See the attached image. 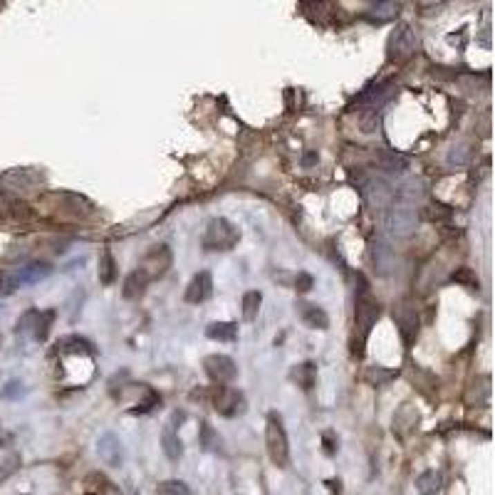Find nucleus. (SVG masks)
<instances>
[{
    "mask_svg": "<svg viewBox=\"0 0 495 495\" xmlns=\"http://www.w3.org/2000/svg\"><path fill=\"white\" fill-rule=\"evenodd\" d=\"M359 124H362V131H364V134L377 131L379 124H382V109H364V112L359 114Z\"/></svg>",
    "mask_w": 495,
    "mask_h": 495,
    "instance_id": "nucleus-30",
    "label": "nucleus"
},
{
    "mask_svg": "<svg viewBox=\"0 0 495 495\" xmlns=\"http://www.w3.org/2000/svg\"><path fill=\"white\" fill-rule=\"evenodd\" d=\"M312 285H315V277L310 275V272H297L295 275V290L297 292H310L312 290Z\"/></svg>",
    "mask_w": 495,
    "mask_h": 495,
    "instance_id": "nucleus-37",
    "label": "nucleus"
},
{
    "mask_svg": "<svg viewBox=\"0 0 495 495\" xmlns=\"http://www.w3.org/2000/svg\"><path fill=\"white\" fill-rule=\"evenodd\" d=\"M260 302H263V295H260L258 290H248L245 295H243V319L253 322L260 312Z\"/></svg>",
    "mask_w": 495,
    "mask_h": 495,
    "instance_id": "nucleus-27",
    "label": "nucleus"
},
{
    "mask_svg": "<svg viewBox=\"0 0 495 495\" xmlns=\"http://www.w3.org/2000/svg\"><path fill=\"white\" fill-rule=\"evenodd\" d=\"M377 159H379V164H382V169H386V171H391V174H399L407 169V159L399 156L396 151H391V149H379Z\"/></svg>",
    "mask_w": 495,
    "mask_h": 495,
    "instance_id": "nucleus-26",
    "label": "nucleus"
},
{
    "mask_svg": "<svg viewBox=\"0 0 495 495\" xmlns=\"http://www.w3.org/2000/svg\"><path fill=\"white\" fill-rule=\"evenodd\" d=\"M147 285H149V277L144 275L142 270H134L127 275V280H124L122 295L127 297V300H139V297L147 292Z\"/></svg>",
    "mask_w": 495,
    "mask_h": 495,
    "instance_id": "nucleus-17",
    "label": "nucleus"
},
{
    "mask_svg": "<svg viewBox=\"0 0 495 495\" xmlns=\"http://www.w3.org/2000/svg\"><path fill=\"white\" fill-rule=\"evenodd\" d=\"M419 421H421L419 411H416L411 404H404V407L394 413V433L404 441V438H409L413 431H416Z\"/></svg>",
    "mask_w": 495,
    "mask_h": 495,
    "instance_id": "nucleus-12",
    "label": "nucleus"
},
{
    "mask_svg": "<svg viewBox=\"0 0 495 495\" xmlns=\"http://www.w3.org/2000/svg\"><path fill=\"white\" fill-rule=\"evenodd\" d=\"M18 468H20V458H18V456H12L10 460H6V463L0 466V483H6L8 478L18 471Z\"/></svg>",
    "mask_w": 495,
    "mask_h": 495,
    "instance_id": "nucleus-38",
    "label": "nucleus"
},
{
    "mask_svg": "<svg viewBox=\"0 0 495 495\" xmlns=\"http://www.w3.org/2000/svg\"><path fill=\"white\" fill-rule=\"evenodd\" d=\"M322 446H324V456H335L337 454V438H335V433L332 431H324L322 433Z\"/></svg>",
    "mask_w": 495,
    "mask_h": 495,
    "instance_id": "nucleus-39",
    "label": "nucleus"
},
{
    "mask_svg": "<svg viewBox=\"0 0 495 495\" xmlns=\"http://www.w3.org/2000/svg\"><path fill=\"white\" fill-rule=\"evenodd\" d=\"M302 164H305V166L317 164V153H315V151H307V153H305V159H302Z\"/></svg>",
    "mask_w": 495,
    "mask_h": 495,
    "instance_id": "nucleus-42",
    "label": "nucleus"
},
{
    "mask_svg": "<svg viewBox=\"0 0 495 495\" xmlns=\"http://www.w3.org/2000/svg\"><path fill=\"white\" fill-rule=\"evenodd\" d=\"M35 315H37V310H30V312H25L23 317L18 319V332H28V330H32V322H35Z\"/></svg>",
    "mask_w": 495,
    "mask_h": 495,
    "instance_id": "nucleus-40",
    "label": "nucleus"
},
{
    "mask_svg": "<svg viewBox=\"0 0 495 495\" xmlns=\"http://www.w3.org/2000/svg\"><path fill=\"white\" fill-rule=\"evenodd\" d=\"M416 48H419V40H416V35L411 32V28L401 25L389 37V59L396 62V65H404L409 57L416 55Z\"/></svg>",
    "mask_w": 495,
    "mask_h": 495,
    "instance_id": "nucleus-8",
    "label": "nucleus"
},
{
    "mask_svg": "<svg viewBox=\"0 0 495 495\" xmlns=\"http://www.w3.org/2000/svg\"><path fill=\"white\" fill-rule=\"evenodd\" d=\"M53 322H55V310H45V312L37 310L35 322H32V330H30L37 342H45V339H48L50 330H53Z\"/></svg>",
    "mask_w": 495,
    "mask_h": 495,
    "instance_id": "nucleus-23",
    "label": "nucleus"
},
{
    "mask_svg": "<svg viewBox=\"0 0 495 495\" xmlns=\"http://www.w3.org/2000/svg\"><path fill=\"white\" fill-rule=\"evenodd\" d=\"M50 272H53L50 263H32V265H25V268H20L18 275L8 283V290H15L18 285H25V283H37V280H42V277H48Z\"/></svg>",
    "mask_w": 495,
    "mask_h": 495,
    "instance_id": "nucleus-15",
    "label": "nucleus"
},
{
    "mask_svg": "<svg viewBox=\"0 0 495 495\" xmlns=\"http://www.w3.org/2000/svg\"><path fill=\"white\" fill-rule=\"evenodd\" d=\"M362 191H364L366 200L374 206V211H384V208L389 206L391 189L384 181H379V178H369V181H364L362 183Z\"/></svg>",
    "mask_w": 495,
    "mask_h": 495,
    "instance_id": "nucleus-14",
    "label": "nucleus"
},
{
    "mask_svg": "<svg viewBox=\"0 0 495 495\" xmlns=\"http://www.w3.org/2000/svg\"><path fill=\"white\" fill-rule=\"evenodd\" d=\"M200 446L206 451H221V436L211 424H200Z\"/></svg>",
    "mask_w": 495,
    "mask_h": 495,
    "instance_id": "nucleus-31",
    "label": "nucleus"
},
{
    "mask_svg": "<svg viewBox=\"0 0 495 495\" xmlns=\"http://www.w3.org/2000/svg\"><path fill=\"white\" fill-rule=\"evenodd\" d=\"M117 280V263H114L112 253L104 250L100 258V283L102 285H112Z\"/></svg>",
    "mask_w": 495,
    "mask_h": 495,
    "instance_id": "nucleus-28",
    "label": "nucleus"
},
{
    "mask_svg": "<svg viewBox=\"0 0 495 495\" xmlns=\"http://www.w3.org/2000/svg\"><path fill=\"white\" fill-rule=\"evenodd\" d=\"M241 241V230L225 218H213L203 233V248L206 250H230Z\"/></svg>",
    "mask_w": 495,
    "mask_h": 495,
    "instance_id": "nucleus-4",
    "label": "nucleus"
},
{
    "mask_svg": "<svg viewBox=\"0 0 495 495\" xmlns=\"http://www.w3.org/2000/svg\"><path fill=\"white\" fill-rule=\"evenodd\" d=\"M369 260H371V265H374V272H377V275H389V272L396 268L394 248L384 241V238H371L369 241Z\"/></svg>",
    "mask_w": 495,
    "mask_h": 495,
    "instance_id": "nucleus-10",
    "label": "nucleus"
},
{
    "mask_svg": "<svg viewBox=\"0 0 495 495\" xmlns=\"http://www.w3.org/2000/svg\"><path fill=\"white\" fill-rule=\"evenodd\" d=\"M424 218L441 223V221L451 218V208H446V206H429V208H424Z\"/></svg>",
    "mask_w": 495,
    "mask_h": 495,
    "instance_id": "nucleus-36",
    "label": "nucleus"
},
{
    "mask_svg": "<svg viewBox=\"0 0 495 495\" xmlns=\"http://www.w3.org/2000/svg\"><path fill=\"white\" fill-rule=\"evenodd\" d=\"M156 495H191V490L183 480H164L156 488Z\"/></svg>",
    "mask_w": 495,
    "mask_h": 495,
    "instance_id": "nucleus-33",
    "label": "nucleus"
},
{
    "mask_svg": "<svg viewBox=\"0 0 495 495\" xmlns=\"http://www.w3.org/2000/svg\"><path fill=\"white\" fill-rule=\"evenodd\" d=\"M394 322L396 327H399V335L401 339H404V344L411 349L413 344H416V339H419V330H421V317L419 312H416V307L409 300H401L399 305L394 307Z\"/></svg>",
    "mask_w": 495,
    "mask_h": 495,
    "instance_id": "nucleus-6",
    "label": "nucleus"
},
{
    "mask_svg": "<svg viewBox=\"0 0 495 495\" xmlns=\"http://www.w3.org/2000/svg\"><path fill=\"white\" fill-rule=\"evenodd\" d=\"M211 404H213V409L221 413V416H225V419H236V416H243V413H245V409H248L243 391L233 389V386H225V384H218V386L213 389Z\"/></svg>",
    "mask_w": 495,
    "mask_h": 495,
    "instance_id": "nucleus-5",
    "label": "nucleus"
},
{
    "mask_svg": "<svg viewBox=\"0 0 495 495\" xmlns=\"http://www.w3.org/2000/svg\"><path fill=\"white\" fill-rule=\"evenodd\" d=\"M171 248L169 245H151L147 250V255L142 258V265H139V270L144 272V275L149 277V283L151 280H159V277H164L166 272H169V268H171Z\"/></svg>",
    "mask_w": 495,
    "mask_h": 495,
    "instance_id": "nucleus-7",
    "label": "nucleus"
},
{
    "mask_svg": "<svg viewBox=\"0 0 495 495\" xmlns=\"http://www.w3.org/2000/svg\"><path fill=\"white\" fill-rule=\"evenodd\" d=\"M84 483H87V490L92 495H122V490H119L104 473H89Z\"/></svg>",
    "mask_w": 495,
    "mask_h": 495,
    "instance_id": "nucleus-20",
    "label": "nucleus"
},
{
    "mask_svg": "<svg viewBox=\"0 0 495 495\" xmlns=\"http://www.w3.org/2000/svg\"><path fill=\"white\" fill-rule=\"evenodd\" d=\"M443 488V476L441 471H424L416 478V490L421 495H436Z\"/></svg>",
    "mask_w": 495,
    "mask_h": 495,
    "instance_id": "nucleus-21",
    "label": "nucleus"
},
{
    "mask_svg": "<svg viewBox=\"0 0 495 495\" xmlns=\"http://www.w3.org/2000/svg\"><path fill=\"white\" fill-rule=\"evenodd\" d=\"M300 315H302V322H305L310 330H327V327H330V315L324 312L319 305H300Z\"/></svg>",
    "mask_w": 495,
    "mask_h": 495,
    "instance_id": "nucleus-18",
    "label": "nucleus"
},
{
    "mask_svg": "<svg viewBox=\"0 0 495 495\" xmlns=\"http://www.w3.org/2000/svg\"><path fill=\"white\" fill-rule=\"evenodd\" d=\"M394 377H396V371L384 369V366H369L364 374V379L371 384V386H386Z\"/></svg>",
    "mask_w": 495,
    "mask_h": 495,
    "instance_id": "nucleus-29",
    "label": "nucleus"
},
{
    "mask_svg": "<svg viewBox=\"0 0 495 495\" xmlns=\"http://www.w3.org/2000/svg\"><path fill=\"white\" fill-rule=\"evenodd\" d=\"M327 488L332 490V495H342V483H339V478H332V480H327Z\"/></svg>",
    "mask_w": 495,
    "mask_h": 495,
    "instance_id": "nucleus-41",
    "label": "nucleus"
},
{
    "mask_svg": "<svg viewBox=\"0 0 495 495\" xmlns=\"http://www.w3.org/2000/svg\"><path fill=\"white\" fill-rule=\"evenodd\" d=\"M382 317V305L366 292V295H357V310H354V337H352V354L354 357H364V344L369 339L371 327Z\"/></svg>",
    "mask_w": 495,
    "mask_h": 495,
    "instance_id": "nucleus-1",
    "label": "nucleus"
},
{
    "mask_svg": "<svg viewBox=\"0 0 495 495\" xmlns=\"http://www.w3.org/2000/svg\"><path fill=\"white\" fill-rule=\"evenodd\" d=\"M206 337L213 342H236L238 324L236 322H213L206 327Z\"/></svg>",
    "mask_w": 495,
    "mask_h": 495,
    "instance_id": "nucleus-19",
    "label": "nucleus"
},
{
    "mask_svg": "<svg viewBox=\"0 0 495 495\" xmlns=\"http://www.w3.org/2000/svg\"><path fill=\"white\" fill-rule=\"evenodd\" d=\"M290 377H292V382H297V386H302L305 391H310L315 386V382H317V366H315L312 362L297 364Z\"/></svg>",
    "mask_w": 495,
    "mask_h": 495,
    "instance_id": "nucleus-22",
    "label": "nucleus"
},
{
    "mask_svg": "<svg viewBox=\"0 0 495 495\" xmlns=\"http://www.w3.org/2000/svg\"><path fill=\"white\" fill-rule=\"evenodd\" d=\"M57 349L62 354H95V347L87 342V339H82V337H65V339H59L57 342Z\"/></svg>",
    "mask_w": 495,
    "mask_h": 495,
    "instance_id": "nucleus-24",
    "label": "nucleus"
},
{
    "mask_svg": "<svg viewBox=\"0 0 495 495\" xmlns=\"http://www.w3.org/2000/svg\"><path fill=\"white\" fill-rule=\"evenodd\" d=\"M211 295H213V275L208 270H200L194 275V280L189 283L183 297H186V302H191V305H200V302H206Z\"/></svg>",
    "mask_w": 495,
    "mask_h": 495,
    "instance_id": "nucleus-11",
    "label": "nucleus"
},
{
    "mask_svg": "<svg viewBox=\"0 0 495 495\" xmlns=\"http://www.w3.org/2000/svg\"><path fill=\"white\" fill-rule=\"evenodd\" d=\"M97 454H100V458L104 460L106 466H122V460H124L122 441H119L114 433H104V436L97 441Z\"/></svg>",
    "mask_w": 495,
    "mask_h": 495,
    "instance_id": "nucleus-13",
    "label": "nucleus"
},
{
    "mask_svg": "<svg viewBox=\"0 0 495 495\" xmlns=\"http://www.w3.org/2000/svg\"><path fill=\"white\" fill-rule=\"evenodd\" d=\"M156 407H161V396H159V391H153V389H147V396H144L139 404H136L134 409H131V413H151Z\"/></svg>",
    "mask_w": 495,
    "mask_h": 495,
    "instance_id": "nucleus-32",
    "label": "nucleus"
},
{
    "mask_svg": "<svg viewBox=\"0 0 495 495\" xmlns=\"http://www.w3.org/2000/svg\"><path fill=\"white\" fill-rule=\"evenodd\" d=\"M468 159H471V149H468V144H458V147H454L451 153H448V164L463 166V164H468Z\"/></svg>",
    "mask_w": 495,
    "mask_h": 495,
    "instance_id": "nucleus-35",
    "label": "nucleus"
},
{
    "mask_svg": "<svg viewBox=\"0 0 495 495\" xmlns=\"http://www.w3.org/2000/svg\"><path fill=\"white\" fill-rule=\"evenodd\" d=\"M490 399V377H478L476 382L471 384V389L466 394L468 404H485Z\"/></svg>",
    "mask_w": 495,
    "mask_h": 495,
    "instance_id": "nucleus-25",
    "label": "nucleus"
},
{
    "mask_svg": "<svg viewBox=\"0 0 495 495\" xmlns=\"http://www.w3.org/2000/svg\"><path fill=\"white\" fill-rule=\"evenodd\" d=\"M451 280L454 283H458V285H466V288H478V277H476V272L471 270V268H458V270L451 275Z\"/></svg>",
    "mask_w": 495,
    "mask_h": 495,
    "instance_id": "nucleus-34",
    "label": "nucleus"
},
{
    "mask_svg": "<svg viewBox=\"0 0 495 495\" xmlns=\"http://www.w3.org/2000/svg\"><path fill=\"white\" fill-rule=\"evenodd\" d=\"M265 448L268 456H270L272 466L277 468H288L290 466V441H288V431L283 426L280 413H268V426H265Z\"/></svg>",
    "mask_w": 495,
    "mask_h": 495,
    "instance_id": "nucleus-3",
    "label": "nucleus"
},
{
    "mask_svg": "<svg viewBox=\"0 0 495 495\" xmlns=\"http://www.w3.org/2000/svg\"><path fill=\"white\" fill-rule=\"evenodd\" d=\"M176 429L178 426L169 421V424L164 426V431H161V446H164V454H166V458L174 460V463L183 456V443H181V438H178Z\"/></svg>",
    "mask_w": 495,
    "mask_h": 495,
    "instance_id": "nucleus-16",
    "label": "nucleus"
},
{
    "mask_svg": "<svg viewBox=\"0 0 495 495\" xmlns=\"http://www.w3.org/2000/svg\"><path fill=\"white\" fill-rule=\"evenodd\" d=\"M416 223H419V216L409 200L399 198L384 208V230L391 238H409L416 230Z\"/></svg>",
    "mask_w": 495,
    "mask_h": 495,
    "instance_id": "nucleus-2",
    "label": "nucleus"
},
{
    "mask_svg": "<svg viewBox=\"0 0 495 495\" xmlns=\"http://www.w3.org/2000/svg\"><path fill=\"white\" fill-rule=\"evenodd\" d=\"M203 371L208 374V379L216 384H230L238 377L236 362L225 357V354H208L203 359Z\"/></svg>",
    "mask_w": 495,
    "mask_h": 495,
    "instance_id": "nucleus-9",
    "label": "nucleus"
}]
</instances>
